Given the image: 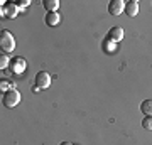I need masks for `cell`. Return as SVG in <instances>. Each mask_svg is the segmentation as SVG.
I'll list each match as a JSON object with an SVG mask.
<instances>
[{
	"label": "cell",
	"instance_id": "cell-18",
	"mask_svg": "<svg viewBox=\"0 0 152 145\" xmlns=\"http://www.w3.org/2000/svg\"><path fill=\"white\" fill-rule=\"evenodd\" d=\"M59 145H73L71 142H63V144H59Z\"/></svg>",
	"mask_w": 152,
	"mask_h": 145
},
{
	"label": "cell",
	"instance_id": "cell-1",
	"mask_svg": "<svg viewBox=\"0 0 152 145\" xmlns=\"http://www.w3.org/2000/svg\"><path fill=\"white\" fill-rule=\"evenodd\" d=\"M0 49H2V52H12L15 49V39L10 31L4 29L0 32Z\"/></svg>",
	"mask_w": 152,
	"mask_h": 145
},
{
	"label": "cell",
	"instance_id": "cell-11",
	"mask_svg": "<svg viewBox=\"0 0 152 145\" xmlns=\"http://www.w3.org/2000/svg\"><path fill=\"white\" fill-rule=\"evenodd\" d=\"M140 111L145 117H152V100H144L140 105Z\"/></svg>",
	"mask_w": 152,
	"mask_h": 145
},
{
	"label": "cell",
	"instance_id": "cell-13",
	"mask_svg": "<svg viewBox=\"0 0 152 145\" xmlns=\"http://www.w3.org/2000/svg\"><path fill=\"white\" fill-rule=\"evenodd\" d=\"M9 66H10V59L7 56H4V52H2V56H0V68L2 69H7Z\"/></svg>",
	"mask_w": 152,
	"mask_h": 145
},
{
	"label": "cell",
	"instance_id": "cell-2",
	"mask_svg": "<svg viewBox=\"0 0 152 145\" xmlns=\"http://www.w3.org/2000/svg\"><path fill=\"white\" fill-rule=\"evenodd\" d=\"M2 103H4V106H7V108L17 106V105L20 103V93L17 91L15 88L7 90V91L4 93V96H2Z\"/></svg>",
	"mask_w": 152,
	"mask_h": 145
},
{
	"label": "cell",
	"instance_id": "cell-3",
	"mask_svg": "<svg viewBox=\"0 0 152 145\" xmlns=\"http://www.w3.org/2000/svg\"><path fill=\"white\" fill-rule=\"evenodd\" d=\"M34 85L39 86L41 90L49 88V85H51V74L46 73V71H39L37 74H36V78H34Z\"/></svg>",
	"mask_w": 152,
	"mask_h": 145
},
{
	"label": "cell",
	"instance_id": "cell-10",
	"mask_svg": "<svg viewBox=\"0 0 152 145\" xmlns=\"http://www.w3.org/2000/svg\"><path fill=\"white\" fill-rule=\"evenodd\" d=\"M42 5L48 12H56L59 9V0H42Z\"/></svg>",
	"mask_w": 152,
	"mask_h": 145
},
{
	"label": "cell",
	"instance_id": "cell-17",
	"mask_svg": "<svg viewBox=\"0 0 152 145\" xmlns=\"http://www.w3.org/2000/svg\"><path fill=\"white\" fill-rule=\"evenodd\" d=\"M32 91H34V93H39V91H41V88H39V86H36V85H34V86H32Z\"/></svg>",
	"mask_w": 152,
	"mask_h": 145
},
{
	"label": "cell",
	"instance_id": "cell-8",
	"mask_svg": "<svg viewBox=\"0 0 152 145\" xmlns=\"http://www.w3.org/2000/svg\"><path fill=\"white\" fill-rule=\"evenodd\" d=\"M107 39L113 41V42L122 41V39H124V29H122V27H112L108 31V34H107Z\"/></svg>",
	"mask_w": 152,
	"mask_h": 145
},
{
	"label": "cell",
	"instance_id": "cell-14",
	"mask_svg": "<svg viewBox=\"0 0 152 145\" xmlns=\"http://www.w3.org/2000/svg\"><path fill=\"white\" fill-rule=\"evenodd\" d=\"M142 127L145 130H152V117H145L142 120Z\"/></svg>",
	"mask_w": 152,
	"mask_h": 145
},
{
	"label": "cell",
	"instance_id": "cell-7",
	"mask_svg": "<svg viewBox=\"0 0 152 145\" xmlns=\"http://www.w3.org/2000/svg\"><path fill=\"white\" fill-rule=\"evenodd\" d=\"M44 22H46L49 27H56V26L61 24V15L58 12H48L46 17H44Z\"/></svg>",
	"mask_w": 152,
	"mask_h": 145
},
{
	"label": "cell",
	"instance_id": "cell-12",
	"mask_svg": "<svg viewBox=\"0 0 152 145\" xmlns=\"http://www.w3.org/2000/svg\"><path fill=\"white\" fill-rule=\"evenodd\" d=\"M102 47H103V51H105V52L112 54V52H115V51H117V42H113V41H110V39H105V41H103V44H102Z\"/></svg>",
	"mask_w": 152,
	"mask_h": 145
},
{
	"label": "cell",
	"instance_id": "cell-9",
	"mask_svg": "<svg viewBox=\"0 0 152 145\" xmlns=\"http://www.w3.org/2000/svg\"><path fill=\"white\" fill-rule=\"evenodd\" d=\"M125 14L129 17H135L139 14V2L137 0H129L125 4Z\"/></svg>",
	"mask_w": 152,
	"mask_h": 145
},
{
	"label": "cell",
	"instance_id": "cell-15",
	"mask_svg": "<svg viewBox=\"0 0 152 145\" xmlns=\"http://www.w3.org/2000/svg\"><path fill=\"white\" fill-rule=\"evenodd\" d=\"M0 88H2V91H7V90L14 88V85H9L7 81H2V83H0Z\"/></svg>",
	"mask_w": 152,
	"mask_h": 145
},
{
	"label": "cell",
	"instance_id": "cell-6",
	"mask_svg": "<svg viewBox=\"0 0 152 145\" xmlns=\"http://www.w3.org/2000/svg\"><path fill=\"white\" fill-rule=\"evenodd\" d=\"M108 12L112 15H120L125 12V2L124 0H110L108 2Z\"/></svg>",
	"mask_w": 152,
	"mask_h": 145
},
{
	"label": "cell",
	"instance_id": "cell-4",
	"mask_svg": "<svg viewBox=\"0 0 152 145\" xmlns=\"http://www.w3.org/2000/svg\"><path fill=\"white\" fill-rule=\"evenodd\" d=\"M24 69H26V59L24 58H14V59H10L9 71H10L12 74H20V73H24Z\"/></svg>",
	"mask_w": 152,
	"mask_h": 145
},
{
	"label": "cell",
	"instance_id": "cell-16",
	"mask_svg": "<svg viewBox=\"0 0 152 145\" xmlns=\"http://www.w3.org/2000/svg\"><path fill=\"white\" fill-rule=\"evenodd\" d=\"M29 4H31L29 0H17V2H15V5H17V7H27Z\"/></svg>",
	"mask_w": 152,
	"mask_h": 145
},
{
	"label": "cell",
	"instance_id": "cell-5",
	"mask_svg": "<svg viewBox=\"0 0 152 145\" xmlns=\"http://www.w3.org/2000/svg\"><path fill=\"white\" fill-rule=\"evenodd\" d=\"M20 12V9L15 5V2H5L4 5H2V15L9 17V19H14L17 17V14Z\"/></svg>",
	"mask_w": 152,
	"mask_h": 145
}]
</instances>
